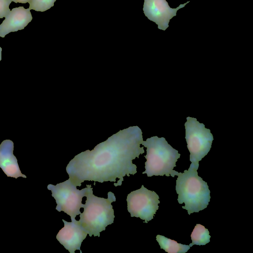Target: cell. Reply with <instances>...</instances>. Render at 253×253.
Listing matches in <instances>:
<instances>
[{
    "instance_id": "cell-16",
    "label": "cell",
    "mask_w": 253,
    "mask_h": 253,
    "mask_svg": "<svg viewBox=\"0 0 253 253\" xmlns=\"http://www.w3.org/2000/svg\"><path fill=\"white\" fill-rule=\"evenodd\" d=\"M31 0H11L12 1H13L15 3H26L27 2H29Z\"/></svg>"
},
{
    "instance_id": "cell-10",
    "label": "cell",
    "mask_w": 253,
    "mask_h": 253,
    "mask_svg": "<svg viewBox=\"0 0 253 253\" xmlns=\"http://www.w3.org/2000/svg\"><path fill=\"white\" fill-rule=\"evenodd\" d=\"M0 25V37L4 38L10 32L24 29L33 18L29 8L23 6L13 8Z\"/></svg>"
},
{
    "instance_id": "cell-3",
    "label": "cell",
    "mask_w": 253,
    "mask_h": 253,
    "mask_svg": "<svg viewBox=\"0 0 253 253\" xmlns=\"http://www.w3.org/2000/svg\"><path fill=\"white\" fill-rule=\"evenodd\" d=\"M88 191L85 204H83V213L80 214L79 221L90 237H100V233L114 222V210L111 203L116 201L115 195L108 193L107 199L97 197L93 194L91 185H86Z\"/></svg>"
},
{
    "instance_id": "cell-4",
    "label": "cell",
    "mask_w": 253,
    "mask_h": 253,
    "mask_svg": "<svg viewBox=\"0 0 253 253\" xmlns=\"http://www.w3.org/2000/svg\"><path fill=\"white\" fill-rule=\"evenodd\" d=\"M141 144L147 148L145 170L142 174L146 173L148 177L166 175L174 177L178 175L179 172L173 170V168L176 166V162L180 154L164 137L152 136L143 141Z\"/></svg>"
},
{
    "instance_id": "cell-17",
    "label": "cell",
    "mask_w": 253,
    "mask_h": 253,
    "mask_svg": "<svg viewBox=\"0 0 253 253\" xmlns=\"http://www.w3.org/2000/svg\"><path fill=\"white\" fill-rule=\"evenodd\" d=\"M1 51H2V49L0 47V61H1Z\"/></svg>"
},
{
    "instance_id": "cell-14",
    "label": "cell",
    "mask_w": 253,
    "mask_h": 253,
    "mask_svg": "<svg viewBox=\"0 0 253 253\" xmlns=\"http://www.w3.org/2000/svg\"><path fill=\"white\" fill-rule=\"evenodd\" d=\"M56 0H31L29 9H33L36 11L43 12L54 5V3Z\"/></svg>"
},
{
    "instance_id": "cell-6",
    "label": "cell",
    "mask_w": 253,
    "mask_h": 253,
    "mask_svg": "<svg viewBox=\"0 0 253 253\" xmlns=\"http://www.w3.org/2000/svg\"><path fill=\"white\" fill-rule=\"evenodd\" d=\"M185 139L190 152V161L199 163L210 151L213 137L210 129L196 118H186Z\"/></svg>"
},
{
    "instance_id": "cell-5",
    "label": "cell",
    "mask_w": 253,
    "mask_h": 253,
    "mask_svg": "<svg viewBox=\"0 0 253 253\" xmlns=\"http://www.w3.org/2000/svg\"><path fill=\"white\" fill-rule=\"evenodd\" d=\"M47 188L51 191V195L56 201L57 211L65 212L70 216L71 219L75 218L81 213L80 210L83 206L82 199L87 193V186L79 190L69 178L56 185L48 184Z\"/></svg>"
},
{
    "instance_id": "cell-2",
    "label": "cell",
    "mask_w": 253,
    "mask_h": 253,
    "mask_svg": "<svg viewBox=\"0 0 253 253\" xmlns=\"http://www.w3.org/2000/svg\"><path fill=\"white\" fill-rule=\"evenodd\" d=\"M199 163L191 162L188 170L179 172L175 190L179 204H185L182 208L190 215L206 209L210 202V190L207 183L199 176Z\"/></svg>"
},
{
    "instance_id": "cell-7",
    "label": "cell",
    "mask_w": 253,
    "mask_h": 253,
    "mask_svg": "<svg viewBox=\"0 0 253 253\" xmlns=\"http://www.w3.org/2000/svg\"><path fill=\"white\" fill-rule=\"evenodd\" d=\"M158 195L145 188L143 185L127 196V211L131 217H139L148 223L152 220L159 209Z\"/></svg>"
},
{
    "instance_id": "cell-11",
    "label": "cell",
    "mask_w": 253,
    "mask_h": 253,
    "mask_svg": "<svg viewBox=\"0 0 253 253\" xmlns=\"http://www.w3.org/2000/svg\"><path fill=\"white\" fill-rule=\"evenodd\" d=\"M14 143L9 139L3 140L0 144V168L8 177L17 179L27 178L20 169L16 157L13 155Z\"/></svg>"
},
{
    "instance_id": "cell-15",
    "label": "cell",
    "mask_w": 253,
    "mask_h": 253,
    "mask_svg": "<svg viewBox=\"0 0 253 253\" xmlns=\"http://www.w3.org/2000/svg\"><path fill=\"white\" fill-rule=\"evenodd\" d=\"M11 0H0V18L5 17L10 12L9 8Z\"/></svg>"
},
{
    "instance_id": "cell-13",
    "label": "cell",
    "mask_w": 253,
    "mask_h": 253,
    "mask_svg": "<svg viewBox=\"0 0 253 253\" xmlns=\"http://www.w3.org/2000/svg\"><path fill=\"white\" fill-rule=\"evenodd\" d=\"M211 237L208 229L200 224H197L191 235L192 242L189 246L191 247L195 245H205L210 242Z\"/></svg>"
},
{
    "instance_id": "cell-8",
    "label": "cell",
    "mask_w": 253,
    "mask_h": 253,
    "mask_svg": "<svg viewBox=\"0 0 253 253\" xmlns=\"http://www.w3.org/2000/svg\"><path fill=\"white\" fill-rule=\"evenodd\" d=\"M189 1L172 8L166 0H144L143 10L148 19L154 22L159 29L165 31L170 20L176 15L177 10L184 7Z\"/></svg>"
},
{
    "instance_id": "cell-9",
    "label": "cell",
    "mask_w": 253,
    "mask_h": 253,
    "mask_svg": "<svg viewBox=\"0 0 253 253\" xmlns=\"http://www.w3.org/2000/svg\"><path fill=\"white\" fill-rule=\"evenodd\" d=\"M71 222L62 219L64 226L56 235V239L70 253H75L76 250L80 251L83 241L86 238L87 232L79 221L72 218Z\"/></svg>"
},
{
    "instance_id": "cell-1",
    "label": "cell",
    "mask_w": 253,
    "mask_h": 253,
    "mask_svg": "<svg viewBox=\"0 0 253 253\" xmlns=\"http://www.w3.org/2000/svg\"><path fill=\"white\" fill-rule=\"evenodd\" d=\"M142 132L137 126L120 130L100 143L90 151L76 155L68 164L66 170L72 183L81 186L84 181L103 183L114 182L121 186L126 175L137 172L132 160L144 153Z\"/></svg>"
},
{
    "instance_id": "cell-12",
    "label": "cell",
    "mask_w": 253,
    "mask_h": 253,
    "mask_svg": "<svg viewBox=\"0 0 253 253\" xmlns=\"http://www.w3.org/2000/svg\"><path fill=\"white\" fill-rule=\"evenodd\" d=\"M156 240L161 248L169 253H185L190 248L189 245L178 243L175 240L160 235H157Z\"/></svg>"
}]
</instances>
